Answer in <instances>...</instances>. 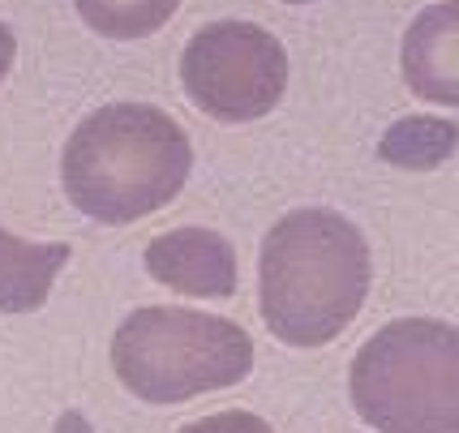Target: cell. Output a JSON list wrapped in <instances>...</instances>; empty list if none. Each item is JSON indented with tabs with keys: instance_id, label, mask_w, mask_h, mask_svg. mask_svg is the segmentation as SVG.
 Listing matches in <instances>:
<instances>
[{
	"instance_id": "cell-5",
	"label": "cell",
	"mask_w": 459,
	"mask_h": 433,
	"mask_svg": "<svg viewBox=\"0 0 459 433\" xmlns=\"http://www.w3.org/2000/svg\"><path fill=\"white\" fill-rule=\"evenodd\" d=\"M180 86L211 120L245 125L283 99L288 56L280 39L254 22H211L180 56Z\"/></svg>"
},
{
	"instance_id": "cell-1",
	"label": "cell",
	"mask_w": 459,
	"mask_h": 433,
	"mask_svg": "<svg viewBox=\"0 0 459 433\" xmlns=\"http://www.w3.org/2000/svg\"><path fill=\"white\" fill-rule=\"evenodd\" d=\"M369 296V249L348 219L292 211L258 257V305L266 331L288 348H322L352 326Z\"/></svg>"
},
{
	"instance_id": "cell-10",
	"label": "cell",
	"mask_w": 459,
	"mask_h": 433,
	"mask_svg": "<svg viewBox=\"0 0 459 433\" xmlns=\"http://www.w3.org/2000/svg\"><path fill=\"white\" fill-rule=\"evenodd\" d=\"M13 56H18V39H13L9 26H0V82H4V74L13 69Z\"/></svg>"
},
{
	"instance_id": "cell-11",
	"label": "cell",
	"mask_w": 459,
	"mask_h": 433,
	"mask_svg": "<svg viewBox=\"0 0 459 433\" xmlns=\"http://www.w3.org/2000/svg\"><path fill=\"white\" fill-rule=\"evenodd\" d=\"M288 4H309V0H288Z\"/></svg>"
},
{
	"instance_id": "cell-7",
	"label": "cell",
	"mask_w": 459,
	"mask_h": 433,
	"mask_svg": "<svg viewBox=\"0 0 459 433\" xmlns=\"http://www.w3.org/2000/svg\"><path fill=\"white\" fill-rule=\"evenodd\" d=\"M403 82L425 103L459 108V0H438L403 35Z\"/></svg>"
},
{
	"instance_id": "cell-2",
	"label": "cell",
	"mask_w": 459,
	"mask_h": 433,
	"mask_svg": "<svg viewBox=\"0 0 459 433\" xmlns=\"http://www.w3.org/2000/svg\"><path fill=\"white\" fill-rule=\"evenodd\" d=\"M194 172L177 120L146 103H108L82 120L60 155L65 197L86 219L138 223L163 211Z\"/></svg>"
},
{
	"instance_id": "cell-6",
	"label": "cell",
	"mask_w": 459,
	"mask_h": 433,
	"mask_svg": "<svg viewBox=\"0 0 459 433\" xmlns=\"http://www.w3.org/2000/svg\"><path fill=\"white\" fill-rule=\"evenodd\" d=\"M146 271L163 288H172L180 296H202V300L232 296V288H237L232 245L206 228H177V232L155 237L146 249Z\"/></svg>"
},
{
	"instance_id": "cell-9",
	"label": "cell",
	"mask_w": 459,
	"mask_h": 433,
	"mask_svg": "<svg viewBox=\"0 0 459 433\" xmlns=\"http://www.w3.org/2000/svg\"><path fill=\"white\" fill-rule=\"evenodd\" d=\"M180 0H74L78 18L117 43H134L155 35L160 26H168V18L177 13Z\"/></svg>"
},
{
	"instance_id": "cell-4",
	"label": "cell",
	"mask_w": 459,
	"mask_h": 433,
	"mask_svg": "<svg viewBox=\"0 0 459 433\" xmlns=\"http://www.w3.org/2000/svg\"><path fill=\"white\" fill-rule=\"evenodd\" d=\"M352 399L378 429H459V331L391 322L352 360Z\"/></svg>"
},
{
	"instance_id": "cell-8",
	"label": "cell",
	"mask_w": 459,
	"mask_h": 433,
	"mask_svg": "<svg viewBox=\"0 0 459 433\" xmlns=\"http://www.w3.org/2000/svg\"><path fill=\"white\" fill-rule=\"evenodd\" d=\"M69 262V245L60 240H26L0 223V314L39 309L56 275Z\"/></svg>"
},
{
	"instance_id": "cell-3",
	"label": "cell",
	"mask_w": 459,
	"mask_h": 433,
	"mask_svg": "<svg viewBox=\"0 0 459 433\" xmlns=\"http://www.w3.org/2000/svg\"><path fill=\"white\" fill-rule=\"evenodd\" d=\"M120 386L146 403H185L237 386L254 369V343L237 322L198 309H138L112 339Z\"/></svg>"
}]
</instances>
